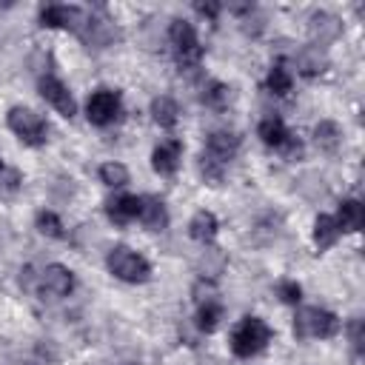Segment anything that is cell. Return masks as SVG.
Returning a JSON list of instances; mask_svg holds the SVG:
<instances>
[{
    "label": "cell",
    "mask_w": 365,
    "mask_h": 365,
    "mask_svg": "<svg viewBox=\"0 0 365 365\" xmlns=\"http://www.w3.org/2000/svg\"><path fill=\"white\" fill-rule=\"evenodd\" d=\"M342 328L339 317L325 308H299L294 317V334L299 339H328L336 336Z\"/></svg>",
    "instance_id": "1"
},
{
    "label": "cell",
    "mask_w": 365,
    "mask_h": 365,
    "mask_svg": "<svg viewBox=\"0 0 365 365\" xmlns=\"http://www.w3.org/2000/svg\"><path fill=\"white\" fill-rule=\"evenodd\" d=\"M268 339H271V328L259 317H245V319H240V325L231 334V351L237 356L248 359V356L259 354L268 345Z\"/></svg>",
    "instance_id": "2"
},
{
    "label": "cell",
    "mask_w": 365,
    "mask_h": 365,
    "mask_svg": "<svg viewBox=\"0 0 365 365\" xmlns=\"http://www.w3.org/2000/svg\"><path fill=\"white\" fill-rule=\"evenodd\" d=\"M106 265H108V271H111L117 279H123V282H145V279L151 277L148 259L140 257V254H134V251L125 248V245H114V248L108 251V257H106Z\"/></svg>",
    "instance_id": "3"
},
{
    "label": "cell",
    "mask_w": 365,
    "mask_h": 365,
    "mask_svg": "<svg viewBox=\"0 0 365 365\" xmlns=\"http://www.w3.org/2000/svg\"><path fill=\"white\" fill-rule=\"evenodd\" d=\"M168 40L174 46V57L180 68H194L202 60V46L197 40V31L188 20H174L168 29Z\"/></svg>",
    "instance_id": "4"
},
{
    "label": "cell",
    "mask_w": 365,
    "mask_h": 365,
    "mask_svg": "<svg viewBox=\"0 0 365 365\" xmlns=\"http://www.w3.org/2000/svg\"><path fill=\"white\" fill-rule=\"evenodd\" d=\"M6 120H9V128H11L26 145H43L46 137H48V125H46V120H43L37 111H31V108L14 106V108L9 111Z\"/></svg>",
    "instance_id": "5"
},
{
    "label": "cell",
    "mask_w": 365,
    "mask_h": 365,
    "mask_svg": "<svg viewBox=\"0 0 365 365\" xmlns=\"http://www.w3.org/2000/svg\"><path fill=\"white\" fill-rule=\"evenodd\" d=\"M86 117L94 125H108L120 117V94L111 88H97L86 100Z\"/></svg>",
    "instance_id": "6"
},
{
    "label": "cell",
    "mask_w": 365,
    "mask_h": 365,
    "mask_svg": "<svg viewBox=\"0 0 365 365\" xmlns=\"http://www.w3.org/2000/svg\"><path fill=\"white\" fill-rule=\"evenodd\" d=\"M88 14L77 6H43L40 9V23L48 29H71V31H83L86 29Z\"/></svg>",
    "instance_id": "7"
},
{
    "label": "cell",
    "mask_w": 365,
    "mask_h": 365,
    "mask_svg": "<svg viewBox=\"0 0 365 365\" xmlns=\"http://www.w3.org/2000/svg\"><path fill=\"white\" fill-rule=\"evenodd\" d=\"M37 88H40V97H43L46 103H51L63 117H74V114H77V103H74L71 91H68L57 77H48V74L40 77Z\"/></svg>",
    "instance_id": "8"
},
{
    "label": "cell",
    "mask_w": 365,
    "mask_h": 365,
    "mask_svg": "<svg viewBox=\"0 0 365 365\" xmlns=\"http://www.w3.org/2000/svg\"><path fill=\"white\" fill-rule=\"evenodd\" d=\"M40 285H43V291L51 294V297H68V294L74 291V274H71L66 265L51 262V265L43 268Z\"/></svg>",
    "instance_id": "9"
},
{
    "label": "cell",
    "mask_w": 365,
    "mask_h": 365,
    "mask_svg": "<svg viewBox=\"0 0 365 365\" xmlns=\"http://www.w3.org/2000/svg\"><path fill=\"white\" fill-rule=\"evenodd\" d=\"M180 160H182V145H180V140L160 143V145L154 148V154H151V165H154V171L163 174V177L174 174V171L180 168Z\"/></svg>",
    "instance_id": "10"
},
{
    "label": "cell",
    "mask_w": 365,
    "mask_h": 365,
    "mask_svg": "<svg viewBox=\"0 0 365 365\" xmlns=\"http://www.w3.org/2000/svg\"><path fill=\"white\" fill-rule=\"evenodd\" d=\"M237 148H240V137H237L234 131H214V134L208 137V143H205V154H208L211 160L222 163V165H225L228 160H234Z\"/></svg>",
    "instance_id": "11"
},
{
    "label": "cell",
    "mask_w": 365,
    "mask_h": 365,
    "mask_svg": "<svg viewBox=\"0 0 365 365\" xmlns=\"http://www.w3.org/2000/svg\"><path fill=\"white\" fill-rule=\"evenodd\" d=\"M140 208H143V197H137V194H123V197H114V200L106 202V211L117 225H125V222L137 220Z\"/></svg>",
    "instance_id": "12"
},
{
    "label": "cell",
    "mask_w": 365,
    "mask_h": 365,
    "mask_svg": "<svg viewBox=\"0 0 365 365\" xmlns=\"http://www.w3.org/2000/svg\"><path fill=\"white\" fill-rule=\"evenodd\" d=\"M308 34H311L314 43L325 46L339 34V20L334 14H328V11H314L308 17Z\"/></svg>",
    "instance_id": "13"
},
{
    "label": "cell",
    "mask_w": 365,
    "mask_h": 365,
    "mask_svg": "<svg viewBox=\"0 0 365 365\" xmlns=\"http://www.w3.org/2000/svg\"><path fill=\"white\" fill-rule=\"evenodd\" d=\"M140 220L148 231H163L168 225V211L165 202L160 197H143V208H140Z\"/></svg>",
    "instance_id": "14"
},
{
    "label": "cell",
    "mask_w": 365,
    "mask_h": 365,
    "mask_svg": "<svg viewBox=\"0 0 365 365\" xmlns=\"http://www.w3.org/2000/svg\"><path fill=\"white\" fill-rule=\"evenodd\" d=\"M334 220H336L339 231H359L362 222H365L362 202H359V200H342V202H339V211H336Z\"/></svg>",
    "instance_id": "15"
},
{
    "label": "cell",
    "mask_w": 365,
    "mask_h": 365,
    "mask_svg": "<svg viewBox=\"0 0 365 365\" xmlns=\"http://www.w3.org/2000/svg\"><path fill=\"white\" fill-rule=\"evenodd\" d=\"M217 217L211 214V211H197L194 217H191V222H188V234L197 240V242H211L214 237H217Z\"/></svg>",
    "instance_id": "16"
},
{
    "label": "cell",
    "mask_w": 365,
    "mask_h": 365,
    "mask_svg": "<svg viewBox=\"0 0 365 365\" xmlns=\"http://www.w3.org/2000/svg\"><path fill=\"white\" fill-rule=\"evenodd\" d=\"M314 143L319 145V151L334 154V151L342 145V128H339L334 120H322V123L314 128Z\"/></svg>",
    "instance_id": "17"
},
{
    "label": "cell",
    "mask_w": 365,
    "mask_h": 365,
    "mask_svg": "<svg viewBox=\"0 0 365 365\" xmlns=\"http://www.w3.org/2000/svg\"><path fill=\"white\" fill-rule=\"evenodd\" d=\"M151 117L160 128H174L177 125V117H180V108L171 97H154L151 100Z\"/></svg>",
    "instance_id": "18"
},
{
    "label": "cell",
    "mask_w": 365,
    "mask_h": 365,
    "mask_svg": "<svg viewBox=\"0 0 365 365\" xmlns=\"http://www.w3.org/2000/svg\"><path fill=\"white\" fill-rule=\"evenodd\" d=\"M336 237H339L336 220L328 217V214H319V217L314 220V242H317V248H319V251H322V248H331V245L336 242Z\"/></svg>",
    "instance_id": "19"
},
{
    "label": "cell",
    "mask_w": 365,
    "mask_h": 365,
    "mask_svg": "<svg viewBox=\"0 0 365 365\" xmlns=\"http://www.w3.org/2000/svg\"><path fill=\"white\" fill-rule=\"evenodd\" d=\"M297 63H299V71L308 74V77L322 74L325 66H328V60H325V54L319 51V46H308V48H302V51L297 54Z\"/></svg>",
    "instance_id": "20"
},
{
    "label": "cell",
    "mask_w": 365,
    "mask_h": 365,
    "mask_svg": "<svg viewBox=\"0 0 365 365\" xmlns=\"http://www.w3.org/2000/svg\"><path fill=\"white\" fill-rule=\"evenodd\" d=\"M257 131H259L262 143H265V145H274V148H282V143L288 140V128H285V123H282L279 117H268V120H262Z\"/></svg>",
    "instance_id": "21"
},
{
    "label": "cell",
    "mask_w": 365,
    "mask_h": 365,
    "mask_svg": "<svg viewBox=\"0 0 365 365\" xmlns=\"http://www.w3.org/2000/svg\"><path fill=\"white\" fill-rule=\"evenodd\" d=\"M220 319H222V305L217 299H208V302H200V311H197V325L200 331L211 334L220 328Z\"/></svg>",
    "instance_id": "22"
},
{
    "label": "cell",
    "mask_w": 365,
    "mask_h": 365,
    "mask_svg": "<svg viewBox=\"0 0 365 365\" xmlns=\"http://www.w3.org/2000/svg\"><path fill=\"white\" fill-rule=\"evenodd\" d=\"M268 88L274 91V94H279V97H285L288 91H291V86H294V80H291V74H288V68L285 66H274L271 71H268Z\"/></svg>",
    "instance_id": "23"
},
{
    "label": "cell",
    "mask_w": 365,
    "mask_h": 365,
    "mask_svg": "<svg viewBox=\"0 0 365 365\" xmlns=\"http://www.w3.org/2000/svg\"><path fill=\"white\" fill-rule=\"evenodd\" d=\"M100 180L111 188H120L128 182V168L123 163H106V165H100Z\"/></svg>",
    "instance_id": "24"
},
{
    "label": "cell",
    "mask_w": 365,
    "mask_h": 365,
    "mask_svg": "<svg viewBox=\"0 0 365 365\" xmlns=\"http://www.w3.org/2000/svg\"><path fill=\"white\" fill-rule=\"evenodd\" d=\"M37 231L46 234V237H51V240H60L66 234L63 231V222H60V217L54 211H40L37 214Z\"/></svg>",
    "instance_id": "25"
},
{
    "label": "cell",
    "mask_w": 365,
    "mask_h": 365,
    "mask_svg": "<svg viewBox=\"0 0 365 365\" xmlns=\"http://www.w3.org/2000/svg\"><path fill=\"white\" fill-rule=\"evenodd\" d=\"M200 171H202V177H205L211 185H217V182L222 180V163L211 160L208 154H202V157H200Z\"/></svg>",
    "instance_id": "26"
},
{
    "label": "cell",
    "mask_w": 365,
    "mask_h": 365,
    "mask_svg": "<svg viewBox=\"0 0 365 365\" xmlns=\"http://www.w3.org/2000/svg\"><path fill=\"white\" fill-rule=\"evenodd\" d=\"M277 294H279V299H282V302L297 305V302H299V297H302V288H299V282H294V279H282V282L277 285Z\"/></svg>",
    "instance_id": "27"
},
{
    "label": "cell",
    "mask_w": 365,
    "mask_h": 365,
    "mask_svg": "<svg viewBox=\"0 0 365 365\" xmlns=\"http://www.w3.org/2000/svg\"><path fill=\"white\" fill-rule=\"evenodd\" d=\"M20 182H23V177H20V171L17 168H0V191H17L20 188Z\"/></svg>",
    "instance_id": "28"
},
{
    "label": "cell",
    "mask_w": 365,
    "mask_h": 365,
    "mask_svg": "<svg viewBox=\"0 0 365 365\" xmlns=\"http://www.w3.org/2000/svg\"><path fill=\"white\" fill-rule=\"evenodd\" d=\"M225 100H228V86H222V83H211L208 91H205V103H211L214 108H222Z\"/></svg>",
    "instance_id": "29"
},
{
    "label": "cell",
    "mask_w": 365,
    "mask_h": 365,
    "mask_svg": "<svg viewBox=\"0 0 365 365\" xmlns=\"http://www.w3.org/2000/svg\"><path fill=\"white\" fill-rule=\"evenodd\" d=\"M282 151H285V157H288V160H297V157L302 154V143H299L297 137H291V134H288V140L282 143Z\"/></svg>",
    "instance_id": "30"
},
{
    "label": "cell",
    "mask_w": 365,
    "mask_h": 365,
    "mask_svg": "<svg viewBox=\"0 0 365 365\" xmlns=\"http://www.w3.org/2000/svg\"><path fill=\"white\" fill-rule=\"evenodd\" d=\"M348 331H351V342H354V348H356V354H359V351H362V322L354 319V322L348 325Z\"/></svg>",
    "instance_id": "31"
},
{
    "label": "cell",
    "mask_w": 365,
    "mask_h": 365,
    "mask_svg": "<svg viewBox=\"0 0 365 365\" xmlns=\"http://www.w3.org/2000/svg\"><path fill=\"white\" fill-rule=\"evenodd\" d=\"M194 9H197L200 14H205V17H211V20H214V17L220 14V9H222V6H220V3H194Z\"/></svg>",
    "instance_id": "32"
},
{
    "label": "cell",
    "mask_w": 365,
    "mask_h": 365,
    "mask_svg": "<svg viewBox=\"0 0 365 365\" xmlns=\"http://www.w3.org/2000/svg\"><path fill=\"white\" fill-rule=\"evenodd\" d=\"M0 168H3V160H0Z\"/></svg>",
    "instance_id": "33"
}]
</instances>
